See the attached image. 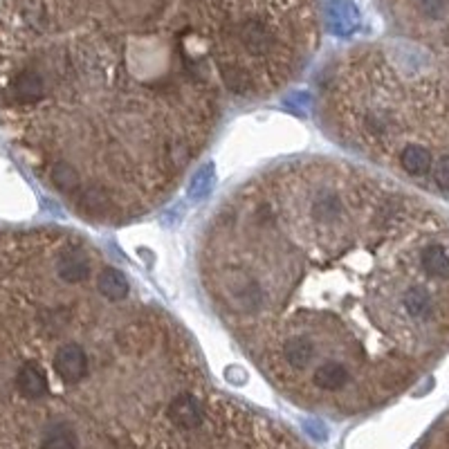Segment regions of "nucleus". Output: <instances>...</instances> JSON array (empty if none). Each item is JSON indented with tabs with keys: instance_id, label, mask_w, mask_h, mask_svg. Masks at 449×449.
I'll return each mask as SVG.
<instances>
[{
	"instance_id": "1",
	"label": "nucleus",
	"mask_w": 449,
	"mask_h": 449,
	"mask_svg": "<svg viewBox=\"0 0 449 449\" xmlns=\"http://www.w3.org/2000/svg\"><path fill=\"white\" fill-rule=\"evenodd\" d=\"M317 45L314 0H0V135L74 216L122 224Z\"/></svg>"
},
{
	"instance_id": "2",
	"label": "nucleus",
	"mask_w": 449,
	"mask_h": 449,
	"mask_svg": "<svg viewBox=\"0 0 449 449\" xmlns=\"http://www.w3.org/2000/svg\"><path fill=\"white\" fill-rule=\"evenodd\" d=\"M198 265L224 328L310 411L376 409L449 346V229L351 164L296 160L238 187Z\"/></svg>"
},
{
	"instance_id": "3",
	"label": "nucleus",
	"mask_w": 449,
	"mask_h": 449,
	"mask_svg": "<svg viewBox=\"0 0 449 449\" xmlns=\"http://www.w3.org/2000/svg\"><path fill=\"white\" fill-rule=\"evenodd\" d=\"M324 115L337 140L373 158L398 162L409 146L449 158V88L407 81L391 61L362 50L333 66L324 81Z\"/></svg>"
},
{
	"instance_id": "4",
	"label": "nucleus",
	"mask_w": 449,
	"mask_h": 449,
	"mask_svg": "<svg viewBox=\"0 0 449 449\" xmlns=\"http://www.w3.org/2000/svg\"><path fill=\"white\" fill-rule=\"evenodd\" d=\"M153 449H312L286 425L245 404L209 393L202 409L177 420Z\"/></svg>"
},
{
	"instance_id": "5",
	"label": "nucleus",
	"mask_w": 449,
	"mask_h": 449,
	"mask_svg": "<svg viewBox=\"0 0 449 449\" xmlns=\"http://www.w3.org/2000/svg\"><path fill=\"white\" fill-rule=\"evenodd\" d=\"M324 16L328 23V29L337 36H351L359 27V11L353 3L346 0H333L324 7Z\"/></svg>"
},
{
	"instance_id": "6",
	"label": "nucleus",
	"mask_w": 449,
	"mask_h": 449,
	"mask_svg": "<svg viewBox=\"0 0 449 449\" xmlns=\"http://www.w3.org/2000/svg\"><path fill=\"white\" fill-rule=\"evenodd\" d=\"M418 16L429 23H440L449 14V0H413Z\"/></svg>"
},
{
	"instance_id": "7",
	"label": "nucleus",
	"mask_w": 449,
	"mask_h": 449,
	"mask_svg": "<svg viewBox=\"0 0 449 449\" xmlns=\"http://www.w3.org/2000/svg\"><path fill=\"white\" fill-rule=\"evenodd\" d=\"M433 185H436L440 191H449V158H443L436 162V167L431 171Z\"/></svg>"
}]
</instances>
